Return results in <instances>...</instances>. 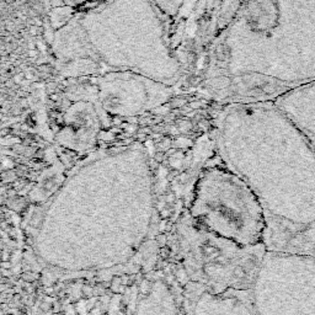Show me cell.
<instances>
[{
  "label": "cell",
  "mask_w": 315,
  "mask_h": 315,
  "mask_svg": "<svg viewBox=\"0 0 315 315\" xmlns=\"http://www.w3.org/2000/svg\"><path fill=\"white\" fill-rule=\"evenodd\" d=\"M223 161L250 187L267 250L315 256V150L271 105H236L217 123Z\"/></svg>",
  "instance_id": "6da1fadb"
},
{
  "label": "cell",
  "mask_w": 315,
  "mask_h": 315,
  "mask_svg": "<svg viewBox=\"0 0 315 315\" xmlns=\"http://www.w3.org/2000/svg\"><path fill=\"white\" fill-rule=\"evenodd\" d=\"M192 218L202 229L243 245L263 243L262 208L250 187L229 168H210L202 174Z\"/></svg>",
  "instance_id": "7a4b0ae2"
},
{
  "label": "cell",
  "mask_w": 315,
  "mask_h": 315,
  "mask_svg": "<svg viewBox=\"0 0 315 315\" xmlns=\"http://www.w3.org/2000/svg\"><path fill=\"white\" fill-rule=\"evenodd\" d=\"M184 241L191 276L214 293L250 289L267 251L263 243L243 245L192 224L185 228Z\"/></svg>",
  "instance_id": "3957f363"
},
{
  "label": "cell",
  "mask_w": 315,
  "mask_h": 315,
  "mask_svg": "<svg viewBox=\"0 0 315 315\" xmlns=\"http://www.w3.org/2000/svg\"><path fill=\"white\" fill-rule=\"evenodd\" d=\"M250 295L256 315H315V256L267 250Z\"/></svg>",
  "instance_id": "277c9868"
},
{
  "label": "cell",
  "mask_w": 315,
  "mask_h": 315,
  "mask_svg": "<svg viewBox=\"0 0 315 315\" xmlns=\"http://www.w3.org/2000/svg\"><path fill=\"white\" fill-rule=\"evenodd\" d=\"M188 315H256L250 289L214 293L195 285L188 293Z\"/></svg>",
  "instance_id": "5b68a950"
},
{
  "label": "cell",
  "mask_w": 315,
  "mask_h": 315,
  "mask_svg": "<svg viewBox=\"0 0 315 315\" xmlns=\"http://www.w3.org/2000/svg\"><path fill=\"white\" fill-rule=\"evenodd\" d=\"M277 107L300 131L315 150V91L283 98L277 103Z\"/></svg>",
  "instance_id": "8992f818"
},
{
  "label": "cell",
  "mask_w": 315,
  "mask_h": 315,
  "mask_svg": "<svg viewBox=\"0 0 315 315\" xmlns=\"http://www.w3.org/2000/svg\"><path fill=\"white\" fill-rule=\"evenodd\" d=\"M72 13L73 10L70 8H58L55 9V10H53L52 13H51V23H52L53 27H58V26L62 25L63 23H65L67 19L70 18Z\"/></svg>",
  "instance_id": "52a82bcc"
},
{
  "label": "cell",
  "mask_w": 315,
  "mask_h": 315,
  "mask_svg": "<svg viewBox=\"0 0 315 315\" xmlns=\"http://www.w3.org/2000/svg\"><path fill=\"white\" fill-rule=\"evenodd\" d=\"M51 4H52L54 8H60V6L64 5V1H63V0H51Z\"/></svg>",
  "instance_id": "ba28073f"
},
{
  "label": "cell",
  "mask_w": 315,
  "mask_h": 315,
  "mask_svg": "<svg viewBox=\"0 0 315 315\" xmlns=\"http://www.w3.org/2000/svg\"><path fill=\"white\" fill-rule=\"evenodd\" d=\"M37 46H38V48H40V50H41V52L46 53V46L43 45L42 41H37Z\"/></svg>",
  "instance_id": "9c48e42d"
},
{
  "label": "cell",
  "mask_w": 315,
  "mask_h": 315,
  "mask_svg": "<svg viewBox=\"0 0 315 315\" xmlns=\"http://www.w3.org/2000/svg\"><path fill=\"white\" fill-rule=\"evenodd\" d=\"M23 77L24 75L23 74H19V75H16L15 78H14V80H15V83H23Z\"/></svg>",
  "instance_id": "30bf717a"
},
{
  "label": "cell",
  "mask_w": 315,
  "mask_h": 315,
  "mask_svg": "<svg viewBox=\"0 0 315 315\" xmlns=\"http://www.w3.org/2000/svg\"><path fill=\"white\" fill-rule=\"evenodd\" d=\"M28 54H30V57H32V58L37 57V52H36V50H31L30 52H28Z\"/></svg>",
  "instance_id": "8fae6325"
},
{
  "label": "cell",
  "mask_w": 315,
  "mask_h": 315,
  "mask_svg": "<svg viewBox=\"0 0 315 315\" xmlns=\"http://www.w3.org/2000/svg\"><path fill=\"white\" fill-rule=\"evenodd\" d=\"M30 31H31V33H32V35H36V33H37V26H31Z\"/></svg>",
  "instance_id": "7c38bea8"
},
{
  "label": "cell",
  "mask_w": 315,
  "mask_h": 315,
  "mask_svg": "<svg viewBox=\"0 0 315 315\" xmlns=\"http://www.w3.org/2000/svg\"><path fill=\"white\" fill-rule=\"evenodd\" d=\"M28 47H30V51H31V50H35V45H33L32 42H31L30 45H28Z\"/></svg>",
  "instance_id": "4fadbf2b"
},
{
  "label": "cell",
  "mask_w": 315,
  "mask_h": 315,
  "mask_svg": "<svg viewBox=\"0 0 315 315\" xmlns=\"http://www.w3.org/2000/svg\"><path fill=\"white\" fill-rule=\"evenodd\" d=\"M0 31H1V28H0Z\"/></svg>",
  "instance_id": "5bb4252c"
}]
</instances>
